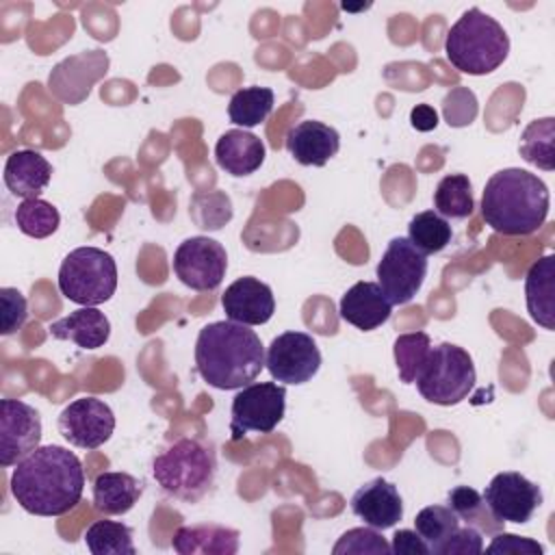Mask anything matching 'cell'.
<instances>
[{"mask_svg":"<svg viewBox=\"0 0 555 555\" xmlns=\"http://www.w3.org/2000/svg\"><path fill=\"white\" fill-rule=\"evenodd\" d=\"M9 488L28 514L63 516L82 499L85 468L78 455L65 447H37L15 464Z\"/></svg>","mask_w":555,"mask_h":555,"instance_id":"1","label":"cell"},{"mask_svg":"<svg viewBox=\"0 0 555 555\" xmlns=\"http://www.w3.org/2000/svg\"><path fill=\"white\" fill-rule=\"evenodd\" d=\"M195 369L208 386L238 390L264 369L260 336L249 325L230 319L208 323L195 340Z\"/></svg>","mask_w":555,"mask_h":555,"instance_id":"2","label":"cell"},{"mask_svg":"<svg viewBox=\"0 0 555 555\" xmlns=\"http://www.w3.org/2000/svg\"><path fill=\"white\" fill-rule=\"evenodd\" d=\"M551 193L542 178L507 167L492 173L481 193V217L499 234H533L548 217Z\"/></svg>","mask_w":555,"mask_h":555,"instance_id":"3","label":"cell"},{"mask_svg":"<svg viewBox=\"0 0 555 555\" xmlns=\"http://www.w3.org/2000/svg\"><path fill=\"white\" fill-rule=\"evenodd\" d=\"M444 52L447 61L462 74L486 76L507 59L509 37L492 15L473 7L449 28Z\"/></svg>","mask_w":555,"mask_h":555,"instance_id":"4","label":"cell"},{"mask_svg":"<svg viewBox=\"0 0 555 555\" xmlns=\"http://www.w3.org/2000/svg\"><path fill=\"white\" fill-rule=\"evenodd\" d=\"M152 475L169 496L197 503L215 483V451L197 438H178L152 460Z\"/></svg>","mask_w":555,"mask_h":555,"instance_id":"5","label":"cell"},{"mask_svg":"<svg viewBox=\"0 0 555 555\" xmlns=\"http://www.w3.org/2000/svg\"><path fill=\"white\" fill-rule=\"evenodd\" d=\"M117 264L115 258L100 247L72 249L59 269V291L78 306H100L115 295Z\"/></svg>","mask_w":555,"mask_h":555,"instance_id":"6","label":"cell"},{"mask_svg":"<svg viewBox=\"0 0 555 555\" xmlns=\"http://www.w3.org/2000/svg\"><path fill=\"white\" fill-rule=\"evenodd\" d=\"M477 382L473 358L453 343L431 347L414 384L421 397L436 405H455L468 397Z\"/></svg>","mask_w":555,"mask_h":555,"instance_id":"7","label":"cell"},{"mask_svg":"<svg viewBox=\"0 0 555 555\" xmlns=\"http://www.w3.org/2000/svg\"><path fill=\"white\" fill-rule=\"evenodd\" d=\"M230 431L241 440L247 431L271 434L286 412V388L275 382H251L232 399Z\"/></svg>","mask_w":555,"mask_h":555,"instance_id":"8","label":"cell"},{"mask_svg":"<svg viewBox=\"0 0 555 555\" xmlns=\"http://www.w3.org/2000/svg\"><path fill=\"white\" fill-rule=\"evenodd\" d=\"M377 284L392 306H403L416 297L427 275V256L408 236H395L375 269Z\"/></svg>","mask_w":555,"mask_h":555,"instance_id":"9","label":"cell"},{"mask_svg":"<svg viewBox=\"0 0 555 555\" xmlns=\"http://www.w3.org/2000/svg\"><path fill=\"white\" fill-rule=\"evenodd\" d=\"M228 269L225 247L208 236H191L173 251V273L193 291H215Z\"/></svg>","mask_w":555,"mask_h":555,"instance_id":"10","label":"cell"},{"mask_svg":"<svg viewBox=\"0 0 555 555\" xmlns=\"http://www.w3.org/2000/svg\"><path fill=\"white\" fill-rule=\"evenodd\" d=\"M264 366L275 382L306 384L321 369V351L310 334L284 332L267 347Z\"/></svg>","mask_w":555,"mask_h":555,"instance_id":"11","label":"cell"},{"mask_svg":"<svg viewBox=\"0 0 555 555\" xmlns=\"http://www.w3.org/2000/svg\"><path fill=\"white\" fill-rule=\"evenodd\" d=\"M483 503L494 520L525 525L531 520L535 509L542 505L544 496L538 483L529 481L516 470L499 473L490 479L483 490Z\"/></svg>","mask_w":555,"mask_h":555,"instance_id":"12","label":"cell"},{"mask_svg":"<svg viewBox=\"0 0 555 555\" xmlns=\"http://www.w3.org/2000/svg\"><path fill=\"white\" fill-rule=\"evenodd\" d=\"M56 425L69 444L91 451L113 436L115 414L98 397H78L63 408Z\"/></svg>","mask_w":555,"mask_h":555,"instance_id":"13","label":"cell"},{"mask_svg":"<svg viewBox=\"0 0 555 555\" xmlns=\"http://www.w3.org/2000/svg\"><path fill=\"white\" fill-rule=\"evenodd\" d=\"M41 440V416L39 412L20 401H0V466L9 468L24 460L39 447Z\"/></svg>","mask_w":555,"mask_h":555,"instance_id":"14","label":"cell"},{"mask_svg":"<svg viewBox=\"0 0 555 555\" xmlns=\"http://www.w3.org/2000/svg\"><path fill=\"white\" fill-rule=\"evenodd\" d=\"M221 308L225 317L243 325H262L275 312V297L269 284L258 278L245 275L234 280L221 295Z\"/></svg>","mask_w":555,"mask_h":555,"instance_id":"15","label":"cell"},{"mask_svg":"<svg viewBox=\"0 0 555 555\" xmlns=\"http://www.w3.org/2000/svg\"><path fill=\"white\" fill-rule=\"evenodd\" d=\"M351 512L373 529H390L403 518V499L395 483L375 477L351 496Z\"/></svg>","mask_w":555,"mask_h":555,"instance_id":"16","label":"cell"},{"mask_svg":"<svg viewBox=\"0 0 555 555\" xmlns=\"http://www.w3.org/2000/svg\"><path fill=\"white\" fill-rule=\"evenodd\" d=\"M288 154L306 167H323L340 150V134L336 128L317 121L304 119L293 126L286 134Z\"/></svg>","mask_w":555,"mask_h":555,"instance_id":"17","label":"cell"},{"mask_svg":"<svg viewBox=\"0 0 555 555\" xmlns=\"http://www.w3.org/2000/svg\"><path fill=\"white\" fill-rule=\"evenodd\" d=\"M338 314L349 325L371 332L386 323L392 314V304L377 282H356L338 304Z\"/></svg>","mask_w":555,"mask_h":555,"instance_id":"18","label":"cell"},{"mask_svg":"<svg viewBox=\"0 0 555 555\" xmlns=\"http://www.w3.org/2000/svg\"><path fill=\"white\" fill-rule=\"evenodd\" d=\"M264 143L249 130H228L217 139L215 160L217 165L236 178L249 176L264 163Z\"/></svg>","mask_w":555,"mask_h":555,"instance_id":"19","label":"cell"},{"mask_svg":"<svg viewBox=\"0 0 555 555\" xmlns=\"http://www.w3.org/2000/svg\"><path fill=\"white\" fill-rule=\"evenodd\" d=\"M52 178V165L35 150H15L4 163V184L22 199L39 197Z\"/></svg>","mask_w":555,"mask_h":555,"instance_id":"20","label":"cell"},{"mask_svg":"<svg viewBox=\"0 0 555 555\" xmlns=\"http://www.w3.org/2000/svg\"><path fill=\"white\" fill-rule=\"evenodd\" d=\"M238 542L241 533L236 529L215 522L184 525L171 538V546L180 555H234Z\"/></svg>","mask_w":555,"mask_h":555,"instance_id":"21","label":"cell"},{"mask_svg":"<svg viewBox=\"0 0 555 555\" xmlns=\"http://www.w3.org/2000/svg\"><path fill=\"white\" fill-rule=\"evenodd\" d=\"M48 330L56 340H69L87 351L104 347V343L111 338V321L95 306H82L50 323Z\"/></svg>","mask_w":555,"mask_h":555,"instance_id":"22","label":"cell"},{"mask_svg":"<svg viewBox=\"0 0 555 555\" xmlns=\"http://www.w3.org/2000/svg\"><path fill=\"white\" fill-rule=\"evenodd\" d=\"M529 317L544 330H555V256H542L525 275Z\"/></svg>","mask_w":555,"mask_h":555,"instance_id":"23","label":"cell"},{"mask_svg":"<svg viewBox=\"0 0 555 555\" xmlns=\"http://www.w3.org/2000/svg\"><path fill=\"white\" fill-rule=\"evenodd\" d=\"M141 494L143 481L121 470H104L93 479V507L106 516L130 512Z\"/></svg>","mask_w":555,"mask_h":555,"instance_id":"24","label":"cell"},{"mask_svg":"<svg viewBox=\"0 0 555 555\" xmlns=\"http://www.w3.org/2000/svg\"><path fill=\"white\" fill-rule=\"evenodd\" d=\"M518 152L529 165H535L544 171H553L555 169V119L553 117L533 119L522 130Z\"/></svg>","mask_w":555,"mask_h":555,"instance_id":"25","label":"cell"},{"mask_svg":"<svg viewBox=\"0 0 555 555\" xmlns=\"http://www.w3.org/2000/svg\"><path fill=\"white\" fill-rule=\"evenodd\" d=\"M434 208L449 219H466L475 210L473 184L466 173L444 176L434 191Z\"/></svg>","mask_w":555,"mask_h":555,"instance_id":"26","label":"cell"},{"mask_svg":"<svg viewBox=\"0 0 555 555\" xmlns=\"http://www.w3.org/2000/svg\"><path fill=\"white\" fill-rule=\"evenodd\" d=\"M275 104V95L267 87H243L238 89L228 104L230 121L245 128H254L262 124Z\"/></svg>","mask_w":555,"mask_h":555,"instance_id":"27","label":"cell"},{"mask_svg":"<svg viewBox=\"0 0 555 555\" xmlns=\"http://www.w3.org/2000/svg\"><path fill=\"white\" fill-rule=\"evenodd\" d=\"M453 230L449 221L436 210L416 212L408 223V241L425 256L442 251L451 243Z\"/></svg>","mask_w":555,"mask_h":555,"instance_id":"28","label":"cell"},{"mask_svg":"<svg viewBox=\"0 0 555 555\" xmlns=\"http://www.w3.org/2000/svg\"><path fill=\"white\" fill-rule=\"evenodd\" d=\"M85 544L93 555H134L132 529L117 520H95L85 531Z\"/></svg>","mask_w":555,"mask_h":555,"instance_id":"29","label":"cell"},{"mask_svg":"<svg viewBox=\"0 0 555 555\" xmlns=\"http://www.w3.org/2000/svg\"><path fill=\"white\" fill-rule=\"evenodd\" d=\"M15 225L20 228L22 234L33 236V238H46L59 230L61 215L56 206L41 197H30L17 204L15 208Z\"/></svg>","mask_w":555,"mask_h":555,"instance_id":"30","label":"cell"},{"mask_svg":"<svg viewBox=\"0 0 555 555\" xmlns=\"http://www.w3.org/2000/svg\"><path fill=\"white\" fill-rule=\"evenodd\" d=\"M395 364L399 371V379L403 384H414L418 371L423 369L429 351H431V338L425 332H410L401 334L395 340Z\"/></svg>","mask_w":555,"mask_h":555,"instance_id":"31","label":"cell"},{"mask_svg":"<svg viewBox=\"0 0 555 555\" xmlns=\"http://www.w3.org/2000/svg\"><path fill=\"white\" fill-rule=\"evenodd\" d=\"M447 505L457 514L460 520H464L466 525H470L475 529L496 531L499 527H503L488 512V507L483 503V496L475 488H470V486H455L453 490H449Z\"/></svg>","mask_w":555,"mask_h":555,"instance_id":"32","label":"cell"},{"mask_svg":"<svg viewBox=\"0 0 555 555\" xmlns=\"http://www.w3.org/2000/svg\"><path fill=\"white\" fill-rule=\"evenodd\" d=\"M457 527H460V518L449 505H427L414 518V529L427 542L431 553Z\"/></svg>","mask_w":555,"mask_h":555,"instance_id":"33","label":"cell"},{"mask_svg":"<svg viewBox=\"0 0 555 555\" xmlns=\"http://www.w3.org/2000/svg\"><path fill=\"white\" fill-rule=\"evenodd\" d=\"M334 555H362V553H373V555H384L390 553V544L384 540L382 533L373 527H356L345 531L338 542L332 548Z\"/></svg>","mask_w":555,"mask_h":555,"instance_id":"34","label":"cell"},{"mask_svg":"<svg viewBox=\"0 0 555 555\" xmlns=\"http://www.w3.org/2000/svg\"><path fill=\"white\" fill-rule=\"evenodd\" d=\"M0 310H2V321H0L2 336L15 334L28 319L26 297L17 288H11V286L0 288Z\"/></svg>","mask_w":555,"mask_h":555,"instance_id":"35","label":"cell"},{"mask_svg":"<svg viewBox=\"0 0 555 555\" xmlns=\"http://www.w3.org/2000/svg\"><path fill=\"white\" fill-rule=\"evenodd\" d=\"M483 553L481 531L466 525L457 527L449 538H444L431 555H479Z\"/></svg>","mask_w":555,"mask_h":555,"instance_id":"36","label":"cell"},{"mask_svg":"<svg viewBox=\"0 0 555 555\" xmlns=\"http://www.w3.org/2000/svg\"><path fill=\"white\" fill-rule=\"evenodd\" d=\"M477 115V98L470 89L457 87L444 98V117L449 126H468Z\"/></svg>","mask_w":555,"mask_h":555,"instance_id":"37","label":"cell"},{"mask_svg":"<svg viewBox=\"0 0 555 555\" xmlns=\"http://www.w3.org/2000/svg\"><path fill=\"white\" fill-rule=\"evenodd\" d=\"M488 553H499V555H544V546L538 540L499 531L494 533L492 542L486 546Z\"/></svg>","mask_w":555,"mask_h":555,"instance_id":"38","label":"cell"},{"mask_svg":"<svg viewBox=\"0 0 555 555\" xmlns=\"http://www.w3.org/2000/svg\"><path fill=\"white\" fill-rule=\"evenodd\" d=\"M390 553H395V555H431L427 542L416 533V529L395 531Z\"/></svg>","mask_w":555,"mask_h":555,"instance_id":"39","label":"cell"},{"mask_svg":"<svg viewBox=\"0 0 555 555\" xmlns=\"http://www.w3.org/2000/svg\"><path fill=\"white\" fill-rule=\"evenodd\" d=\"M410 124H412V128H416L421 132H429L438 126V113L429 104H416L410 111Z\"/></svg>","mask_w":555,"mask_h":555,"instance_id":"40","label":"cell"}]
</instances>
